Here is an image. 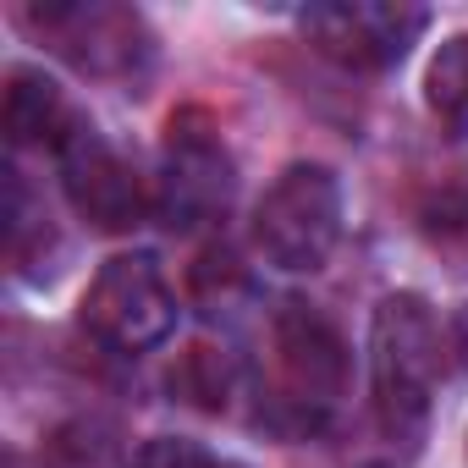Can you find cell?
<instances>
[{
	"label": "cell",
	"instance_id": "cell-5",
	"mask_svg": "<svg viewBox=\"0 0 468 468\" xmlns=\"http://www.w3.org/2000/svg\"><path fill=\"white\" fill-rule=\"evenodd\" d=\"M28 28L56 50L67 56L78 72L89 78H138L154 56V39L144 28L138 12L127 6H105V0H78V6H28L23 12Z\"/></svg>",
	"mask_w": 468,
	"mask_h": 468
},
{
	"label": "cell",
	"instance_id": "cell-9",
	"mask_svg": "<svg viewBox=\"0 0 468 468\" xmlns=\"http://www.w3.org/2000/svg\"><path fill=\"white\" fill-rule=\"evenodd\" d=\"M72 127H78V116L67 111L61 89L45 72L17 67L6 78V133H12V144H61Z\"/></svg>",
	"mask_w": 468,
	"mask_h": 468
},
{
	"label": "cell",
	"instance_id": "cell-7",
	"mask_svg": "<svg viewBox=\"0 0 468 468\" xmlns=\"http://www.w3.org/2000/svg\"><path fill=\"white\" fill-rule=\"evenodd\" d=\"M56 160H61V187H67L72 209H78L89 226H100V231H127V226L144 220L149 198H144L138 171H133L89 122H78V127L56 144Z\"/></svg>",
	"mask_w": 468,
	"mask_h": 468
},
{
	"label": "cell",
	"instance_id": "cell-8",
	"mask_svg": "<svg viewBox=\"0 0 468 468\" xmlns=\"http://www.w3.org/2000/svg\"><path fill=\"white\" fill-rule=\"evenodd\" d=\"M160 215L171 226H209L215 215H226L231 204V160L220 149V138L187 127V122H171V138H165V171H160Z\"/></svg>",
	"mask_w": 468,
	"mask_h": 468
},
{
	"label": "cell",
	"instance_id": "cell-6",
	"mask_svg": "<svg viewBox=\"0 0 468 468\" xmlns=\"http://www.w3.org/2000/svg\"><path fill=\"white\" fill-rule=\"evenodd\" d=\"M430 12L424 6H386V0H358V6H314L303 12V34L320 56L353 67V72H380L408 56V45L424 34Z\"/></svg>",
	"mask_w": 468,
	"mask_h": 468
},
{
	"label": "cell",
	"instance_id": "cell-11",
	"mask_svg": "<svg viewBox=\"0 0 468 468\" xmlns=\"http://www.w3.org/2000/svg\"><path fill=\"white\" fill-rule=\"evenodd\" d=\"M133 468H231L226 457L204 452L198 441H176V435H154L133 452Z\"/></svg>",
	"mask_w": 468,
	"mask_h": 468
},
{
	"label": "cell",
	"instance_id": "cell-2",
	"mask_svg": "<svg viewBox=\"0 0 468 468\" xmlns=\"http://www.w3.org/2000/svg\"><path fill=\"white\" fill-rule=\"evenodd\" d=\"M336 238H342V187H336V176L325 165H309V160L287 165L254 209L260 260L287 271V276H314L331 260Z\"/></svg>",
	"mask_w": 468,
	"mask_h": 468
},
{
	"label": "cell",
	"instance_id": "cell-3",
	"mask_svg": "<svg viewBox=\"0 0 468 468\" xmlns=\"http://www.w3.org/2000/svg\"><path fill=\"white\" fill-rule=\"evenodd\" d=\"M271 364H276V413L292 430H314L336 413L347 391V347L325 314L309 303H282L271 325Z\"/></svg>",
	"mask_w": 468,
	"mask_h": 468
},
{
	"label": "cell",
	"instance_id": "cell-1",
	"mask_svg": "<svg viewBox=\"0 0 468 468\" xmlns=\"http://www.w3.org/2000/svg\"><path fill=\"white\" fill-rule=\"evenodd\" d=\"M452 336L430 314L419 292L380 298L369 320V397L386 435H413L430 413V397L441 386Z\"/></svg>",
	"mask_w": 468,
	"mask_h": 468
},
{
	"label": "cell",
	"instance_id": "cell-13",
	"mask_svg": "<svg viewBox=\"0 0 468 468\" xmlns=\"http://www.w3.org/2000/svg\"><path fill=\"white\" fill-rule=\"evenodd\" d=\"M452 347H457V353L468 358V309H463V314L452 320Z\"/></svg>",
	"mask_w": 468,
	"mask_h": 468
},
{
	"label": "cell",
	"instance_id": "cell-4",
	"mask_svg": "<svg viewBox=\"0 0 468 468\" xmlns=\"http://www.w3.org/2000/svg\"><path fill=\"white\" fill-rule=\"evenodd\" d=\"M83 331L111 353H154L176 331V292L149 254H116L83 292Z\"/></svg>",
	"mask_w": 468,
	"mask_h": 468
},
{
	"label": "cell",
	"instance_id": "cell-10",
	"mask_svg": "<svg viewBox=\"0 0 468 468\" xmlns=\"http://www.w3.org/2000/svg\"><path fill=\"white\" fill-rule=\"evenodd\" d=\"M424 105L452 138H468V34H452L435 45L424 67Z\"/></svg>",
	"mask_w": 468,
	"mask_h": 468
},
{
	"label": "cell",
	"instance_id": "cell-12",
	"mask_svg": "<svg viewBox=\"0 0 468 468\" xmlns=\"http://www.w3.org/2000/svg\"><path fill=\"white\" fill-rule=\"evenodd\" d=\"M446 220H452V226H446V231H463V238H468V187H463V193H452V198H446Z\"/></svg>",
	"mask_w": 468,
	"mask_h": 468
}]
</instances>
